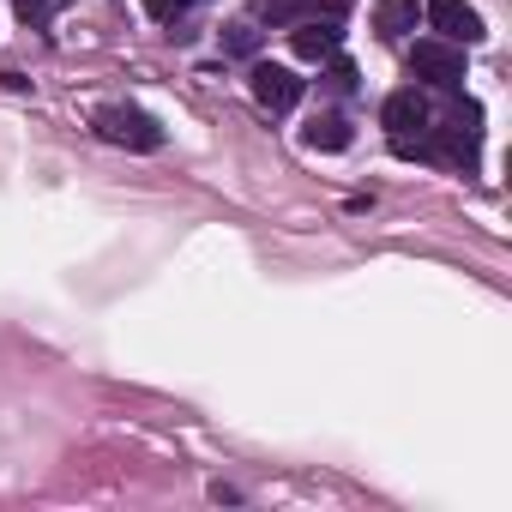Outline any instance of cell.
Instances as JSON below:
<instances>
[{
  "label": "cell",
  "mask_w": 512,
  "mask_h": 512,
  "mask_svg": "<svg viewBox=\"0 0 512 512\" xmlns=\"http://www.w3.org/2000/svg\"><path fill=\"white\" fill-rule=\"evenodd\" d=\"M410 73L416 79H428L434 91H464V49L458 43H416L410 49Z\"/></svg>",
  "instance_id": "cell-3"
},
{
  "label": "cell",
  "mask_w": 512,
  "mask_h": 512,
  "mask_svg": "<svg viewBox=\"0 0 512 512\" xmlns=\"http://www.w3.org/2000/svg\"><path fill=\"white\" fill-rule=\"evenodd\" d=\"M302 139H308L314 151H344V145H350V121H344V115H314Z\"/></svg>",
  "instance_id": "cell-9"
},
{
  "label": "cell",
  "mask_w": 512,
  "mask_h": 512,
  "mask_svg": "<svg viewBox=\"0 0 512 512\" xmlns=\"http://www.w3.org/2000/svg\"><path fill=\"white\" fill-rule=\"evenodd\" d=\"M422 19L440 31V43H458V49H470V43L488 37V31H482V13L464 7V0H422Z\"/></svg>",
  "instance_id": "cell-4"
},
{
  "label": "cell",
  "mask_w": 512,
  "mask_h": 512,
  "mask_svg": "<svg viewBox=\"0 0 512 512\" xmlns=\"http://www.w3.org/2000/svg\"><path fill=\"white\" fill-rule=\"evenodd\" d=\"M290 43H296V55L302 61H332L338 55V43H344V31H338V19H302L296 31H290Z\"/></svg>",
  "instance_id": "cell-7"
},
{
  "label": "cell",
  "mask_w": 512,
  "mask_h": 512,
  "mask_svg": "<svg viewBox=\"0 0 512 512\" xmlns=\"http://www.w3.org/2000/svg\"><path fill=\"white\" fill-rule=\"evenodd\" d=\"M416 13H422V0H380V7H374V31L380 37H410Z\"/></svg>",
  "instance_id": "cell-8"
},
{
  "label": "cell",
  "mask_w": 512,
  "mask_h": 512,
  "mask_svg": "<svg viewBox=\"0 0 512 512\" xmlns=\"http://www.w3.org/2000/svg\"><path fill=\"white\" fill-rule=\"evenodd\" d=\"M97 139H109V145H127V151H157L163 145V127L145 115V109H127V103H109V109H97Z\"/></svg>",
  "instance_id": "cell-1"
},
{
  "label": "cell",
  "mask_w": 512,
  "mask_h": 512,
  "mask_svg": "<svg viewBox=\"0 0 512 512\" xmlns=\"http://www.w3.org/2000/svg\"><path fill=\"white\" fill-rule=\"evenodd\" d=\"M247 91H253V103L272 109V115H284V109L302 103V79H296L290 67H272V61H260V67L247 73Z\"/></svg>",
  "instance_id": "cell-5"
},
{
  "label": "cell",
  "mask_w": 512,
  "mask_h": 512,
  "mask_svg": "<svg viewBox=\"0 0 512 512\" xmlns=\"http://www.w3.org/2000/svg\"><path fill=\"white\" fill-rule=\"evenodd\" d=\"M260 49V31H253L247 19L241 25H223V55H253Z\"/></svg>",
  "instance_id": "cell-10"
},
{
  "label": "cell",
  "mask_w": 512,
  "mask_h": 512,
  "mask_svg": "<svg viewBox=\"0 0 512 512\" xmlns=\"http://www.w3.org/2000/svg\"><path fill=\"white\" fill-rule=\"evenodd\" d=\"M13 7H19L31 25H37V19H49V0H13Z\"/></svg>",
  "instance_id": "cell-13"
},
{
  "label": "cell",
  "mask_w": 512,
  "mask_h": 512,
  "mask_svg": "<svg viewBox=\"0 0 512 512\" xmlns=\"http://www.w3.org/2000/svg\"><path fill=\"white\" fill-rule=\"evenodd\" d=\"M434 157H446V163H476L482 157V109L476 103H458L452 109V121L446 127H434V145H428Z\"/></svg>",
  "instance_id": "cell-2"
},
{
  "label": "cell",
  "mask_w": 512,
  "mask_h": 512,
  "mask_svg": "<svg viewBox=\"0 0 512 512\" xmlns=\"http://www.w3.org/2000/svg\"><path fill=\"white\" fill-rule=\"evenodd\" d=\"M332 85H344V91H356V67H350V61H338V55H332Z\"/></svg>",
  "instance_id": "cell-12"
},
{
  "label": "cell",
  "mask_w": 512,
  "mask_h": 512,
  "mask_svg": "<svg viewBox=\"0 0 512 512\" xmlns=\"http://www.w3.org/2000/svg\"><path fill=\"white\" fill-rule=\"evenodd\" d=\"M380 121H386L392 139H416V133L428 127V103H422V91H392L386 109H380Z\"/></svg>",
  "instance_id": "cell-6"
},
{
  "label": "cell",
  "mask_w": 512,
  "mask_h": 512,
  "mask_svg": "<svg viewBox=\"0 0 512 512\" xmlns=\"http://www.w3.org/2000/svg\"><path fill=\"white\" fill-rule=\"evenodd\" d=\"M145 7H151V13H157V19H181V13H187V7H193V0H145Z\"/></svg>",
  "instance_id": "cell-11"
}]
</instances>
